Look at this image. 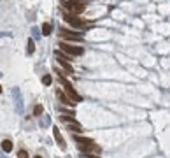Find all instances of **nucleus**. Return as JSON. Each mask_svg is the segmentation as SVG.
<instances>
[{"label": "nucleus", "instance_id": "nucleus-9", "mask_svg": "<svg viewBox=\"0 0 170 158\" xmlns=\"http://www.w3.org/2000/svg\"><path fill=\"white\" fill-rule=\"evenodd\" d=\"M56 95H58V99H60V102H62V104H65V106H72V104H74V102H72V99H69L65 93H62V90H58Z\"/></svg>", "mask_w": 170, "mask_h": 158}, {"label": "nucleus", "instance_id": "nucleus-20", "mask_svg": "<svg viewBox=\"0 0 170 158\" xmlns=\"http://www.w3.org/2000/svg\"><path fill=\"white\" fill-rule=\"evenodd\" d=\"M0 93H2V86H0Z\"/></svg>", "mask_w": 170, "mask_h": 158}, {"label": "nucleus", "instance_id": "nucleus-15", "mask_svg": "<svg viewBox=\"0 0 170 158\" xmlns=\"http://www.w3.org/2000/svg\"><path fill=\"white\" fill-rule=\"evenodd\" d=\"M60 118H62V120H65L67 123H76V118H72L70 114H62Z\"/></svg>", "mask_w": 170, "mask_h": 158}, {"label": "nucleus", "instance_id": "nucleus-3", "mask_svg": "<svg viewBox=\"0 0 170 158\" xmlns=\"http://www.w3.org/2000/svg\"><path fill=\"white\" fill-rule=\"evenodd\" d=\"M60 39H63V41H77V42H81L84 37H83V34H79V32H72V30L62 28L60 30Z\"/></svg>", "mask_w": 170, "mask_h": 158}, {"label": "nucleus", "instance_id": "nucleus-6", "mask_svg": "<svg viewBox=\"0 0 170 158\" xmlns=\"http://www.w3.org/2000/svg\"><path fill=\"white\" fill-rule=\"evenodd\" d=\"M60 48H62L63 53H69L72 56H79V55L84 53V49L81 46H70V44H67V42H60Z\"/></svg>", "mask_w": 170, "mask_h": 158}, {"label": "nucleus", "instance_id": "nucleus-17", "mask_svg": "<svg viewBox=\"0 0 170 158\" xmlns=\"http://www.w3.org/2000/svg\"><path fill=\"white\" fill-rule=\"evenodd\" d=\"M18 158H28V151H27V149H19V151H18Z\"/></svg>", "mask_w": 170, "mask_h": 158}, {"label": "nucleus", "instance_id": "nucleus-16", "mask_svg": "<svg viewBox=\"0 0 170 158\" xmlns=\"http://www.w3.org/2000/svg\"><path fill=\"white\" fill-rule=\"evenodd\" d=\"M51 81H53V79H51V76H49V74H46V76H42V83L46 84V86H49V84H51Z\"/></svg>", "mask_w": 170, "mask_h": 158}, {"label": "nucleus", "instance_id": "nucleus-1", "mask_svg": "<svg viewBox=\"0 0 170 158\" xmlns=\"http://www.w3.org/2000/svg\"><path fill=\"white\" fill-rule=\"evenodd\" d=\"M56 72H58V77H60V83L63 84L65 92L69 93V97H70L72 100H74V102H81V100H83V99H81V95H79L77 92H76V90L72 88V84H70V83L67 81V77L63 76V72H62V70H58V69H56Z\"/></svg>", "mask_w": 170, "mask_h": 158}, {"label": "nucleus", "instance_id": "nucleus-10", "mask_svg": "<svg viewBox=\"0 0 170 158\" xmlns=\"http://www.w3.org/2000/svg\"><path fill=\"white\" fill-rule=\"evenodd\" d=\"M69 130H70V132H76V134H83V132H84L83 127H81L77 121H76V123H69Z\"/></svg>", "mask_w": 170, "mask_h": 158}, {"label": "nucleus", "instance_id": "nucleus-5", "mask_svg": "<svg viewBox=\"0 0 170 158\" xmlns=\"http://www.w3.org/2000/svg\"><path fill=\"white\" fill-rule=\"evenodd\" d=\"M55 56H56L58 63L62 65L63 70H67L69 74H74V69H72V65L69 63V56H67V55H63L62 51H55Z\"/></svg>", "mask_w": 170, "mask_h": 158}, {"label": "nucleus", "instance_id": "nucleus-18", "mask_svg": "<svg viewBox=\"0 0 170 158\" xmlns=\"http://www.w3.org/2000/svg\"><path fill=\"white\" fill-rule=\"evenodd\" d=\"M84 158H100V156H97V155H90V153H88V155H84Z\"/></svg>", "mask_w": 170, "mask_h": 158}, {"label": "nucleus", "instance_id": "nucleus-11", "mask_svg": "<svg viewBox=\"0 0 170 158\" xmlns=\"http://www.w3.org/2000/svg\"><path fill=\"white\" fill-rule=\"evenodd\" d=\"M2 149L5 151V153H9V151L12 149V142L7 141V139H5V141H2Z\"/></svg>", "mask_w": 170, "mask_h": 158}, {"label": "nucleus", "instance_id": "nucleus-12", "mask_svg": "<svg viewBox=\"0 0 170 158\" xmlns=\"http://www.w3.org/2000/svg\"><path fill=\"white\" fill-rule=\"evenodd\" d=\"M51 30H53V25H51V23H44L42 25V35H49Z\"/></svg>", "mask_w": 170, "mask_h": 158}, {"label": "nucleus", "instance_id": "nucleus-7", "mask_svg": "<svg viewBox=\"0 0 170 158\" xmlns=\"http://www.w3.org/2000/svg\"><path fill=\"white\" fill-rule=\"evenodd\" d=\"M74 139H76V142L79 144V148H88V146H93V141L91 139H88V137H81V135H74Z\"/></svg>", "mask_w": 170, "mask_h": 158}, {"label": "nucleus", "instance_id": "nucleus-14", "mask_svg": "<svg viewBox=\"0 0 170 158\" xmlns=\"http://www.w3.org/2000/svg\"><path fill=\"white\" fill-rule=\"evenodd\" d=\"M44 113V107H42V104H37L35 107H34V116H41Z\"/></svg>", "mask_w": 170, "mask_h": 158}, {"label": "nucleus", "instance_id": "nucleus-2", "mask_svg": "<svg viewBox=\"0 0 170 158\" xmlns=\"http://www.w3.org/2000/svg\"><path fill=\"white\" fill-rule=\"evenodd\" d=\"M84 4H86V0H69V2H63V5L70 11L72 14L83 13L84 11Z\"/></svg>", "mask_w": 170, "mask_h": 158}, {"label": "nucleus", "instance_id": "nucleus-19", "mask_svg": "<svg viewBox=\"0 0 170 158\" xmlns=\"http://www.w3.org/2000/svg\"><path fill=\"white\" fill-rule=\"evenodd\" d=\"M34 158H42V156H34Z\"/></svg>", "mask_w": 170, "mask_h": 158}, {"label": "nucleus", "instance_id": "nucleus-4", "mask_svg": "<svg viewBox=\"0 0 170 158\" xmlns=\"http://www.w3.org/2000/svg\"><path fill=\"white\" fill-rule=\"evenodd\" d=\"M63 20L69 23V25H72L74 28H84V27H86V21H83L81 18H77V16L72 14V13H65Z\"/></svg>", "mask_w": 170, "mask_h": 158}, {"label": "nucleus", "instance_id": "nucleus-13", "mask_svg": "<svg viewBox=\"0 0 170 158\" xmlns=\"http://www.w3.org/2000/svg\"><path fill=\"white\" fill-rule=\"evenodd\" d=\"M34 51H35V42H34V39H28V48H27V53L32 55Z\"/></svg>", "mask_w": 170, "mask_h": 158}, {"label": "nucleus", "instance_id": "nucleus-8", "mask_svg": "<svg viewBox=\"0 0 170 158\" xmlns=\"http://www.w3.org/2000/svg\"><path fill=\"white\" fill-rule=\"evenodd\" d=\"M53 134H55V139H56L58 146H60L62 149H65L67 144H65V141H63V137H62V134H60V128H58V127H53Z\"/></svg>", "mask_w": 170, "mask_h": 158}]
</instances>
